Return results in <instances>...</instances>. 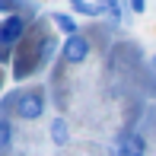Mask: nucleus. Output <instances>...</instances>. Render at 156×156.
<instances>
[{"label":"nucleus","instance_id":"obj_1","mask_svg":"<svg viewBox=\"0 0 156 156\" xmlns=\"http://www.w3.org/2000/svg\"><path fill=\"white\" fill-rule=\"evenodd\" d=\"M13 112L23 121H38L45 115V93L41 89H19L13 99Z\"/></svg>","mask_w":156,"mask_h":156},{"label":"nucleus","instance_id":"obj_2","mask_svg":"<svg viewBox=\"0 0 156 156\" xmlns=\"http://www.w3.org/2000/svg\"><path fill=\"white\" fill-rule=\"evenodd\" d=\"M89 51H93V45H89V38L83 32H76V35H70V38H64V45H61V58L64 64H83L89 58Z\"/></svg>","mask_w":156,"mask_h":156},{"label":"nucleus","instance_id":"obj_3","mask_svg":"<svg viewBox=\"0 0 156 156\" xmlns=\"http://www.w3.org/2000/svg\"><path fill=\"white\" fill-rule=\"evenodd\" d=\"M26 23H29V16H23V13L3 16V19H0V41H6V45L16 48L19 41L26 38Z\"/></svg>","mask_w":156,"mask_h":156},{"label":"nucleus","instance_id":"obj_4","mask_svg":"<svg viewBox=\"0 0 156 156\" xmlns=\"http://www.w3.org/2000/svg\"><path fill=\"white\" fill-rule=\"evenodd\" d=\"M115 153H118V156H147V140H144V134L124 131L121 137H118Z\"/></svg>","mask_w":156,"mask_h":156},{"label":"nucleus","instance_id":"obj_5","mask_svg":"<svg viewBox=\"0 0 156 156\" xmlns=\"http://www.w3.org/2000/svg\"><path fill=\"white\" fill-rule=\"evenodd\" d=\"M61 51V45H58V35H41L38 38V45H35V61H38V70L41 67H48V64H51V58L54 54Z\"/></svg>","mask_w":156,"mask_h":156},{"label":"nucleus","instance_id":"obj_6","mask_svg":"<svg viewBox=\"0 0 156 156\" xmlns=\"http://www.w3.org/2000/svg\"><path fill=\"white\" fill-rule=\"evenodd\" d=\"M48 137H51L54 147H67L70 144V124L64 121V118H51V124H48Z\"/></svg>","mask_w":156,"mask_h":156},{"label":"nucleus","instance_id":"obj_7","mask_svg":"<svg viewBox=\"0 0 156 156\" xmlns=\"http://www.w3.org/2000/svg\"><path fill=\"white\" fill-rule=\"evenodd\" d=\"M51 23L58 26V29H61L64 35H67V38L80 32V29H76V19H73V16H67V13H51Z\"/></svg>","mask_w":156,"mask_h":156},{"label":"nucleus","instance_id":"obj_8","mask_svg":"<svg viewBox=\"0 0 156 156\" xmlns=\"http://www.w3.org/2000/svg\"><path fill=\"white\" fill-rule=\"evenodd\" d=\"M70 6H73L80 16H99V13H102L96 0H70Z\"/></svg>","mask_w":156,"mask_h":156},{"label":"nucleus","instance_id":"obj_9","mask_svg":"<svg viewBox=\"0 0 156 156\" xmlns=\"http://www.w3.org/2000/svg\"><path fill=\"white\" fill-rule=\"evenodd\" d=\"M96 3H99V10H102L108 19H115V23L124 16V13H121V3H118V0H96Z\"/></svg>","mask_w":156,"mask_h":156},{"label":"nucleus","instance_id":"obj_10","mask_svg":"<svg viewBox=\"0 0 156 156\" xmlns=\"http://www.w3.org/2000/svg\"><path fill=\"white\" fill-rule=\"evenodd\" d=\"M10 144H13V124L0 118V150H10Z\"/></svg>","mask_w":156,"mask_h":156},{"label":"nucleus","instance_id":"obj_11","mask_svg":"<svg viewBox=\"0 0 156 156\" xmlns=\"http://www.w3.org/2000/svg\"><path fill=\"white\" fill-rule=\"evenodd\" d=\"M19 10H23L19 0H0V13H3V16H13V13H19Z\"/></svg>","mask_w":156,"mask_h":156},{"label":"nucleus","instance_id":"obj_12","mask_svg":"<svg viewBox=\"0 0 156 156\" xmlns=\"http://www.w3.org/2000/svg\"><path fill=\"white\" fill-rule=\"evenodd\" d=\"M13 51H16V48H13V45H6V41H0V64L13 61Z\"/></svg>","mask_w":156,"mask_h":156},{"label":"nucleus","instance_id":"obj_13","mask_svg":"<svg viewBox=\"0 0 156 156\" xmlns=\"http://www.w3.org/2000/svg\"><path fill=\"white\" fill-rule=\"evenodd\" d=\"M131 3V13H147V0H127Z\"/></svg>","mask_w":156,"mask_h":156},{"label":"nucleus","instance_id":"obj_14","mask_svg":"<svg viewBox=\"0 0 156 156\" xmlns=\"http://www.w3.org/2000/svg\"><path fill=\"white\" fill-rule=\"evenodd\" d=\"M147 118H150V124H153V127H156V102H153V105H150V112H147Z\"/></svg>","mask_w":156,"mask_h":156},{"label":"nucleus","instance_id":"obj_15","mask_svg":"<svg viewBox=\"0 0 156 156\" xmlns=\"http://www.w3.org/2000/svg\"><path fill=\"white\" fill-rule=\"evenodd\" d=\"M150 70H153V73H156V54H153V58H150Z\"/></svg>","mask_w":156,"mask_h":156}]
</instances>
